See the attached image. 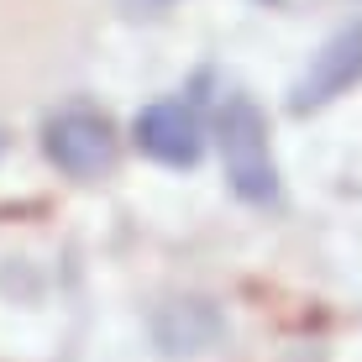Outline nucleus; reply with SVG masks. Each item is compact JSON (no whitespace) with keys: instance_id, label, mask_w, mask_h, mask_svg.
<instances>
[{"instance_id":"6","label":"nucleus","mask_w":362,"mask_h":362,"mask_svg":"<svg viewBox=\"0 0 362 362\" xmlns=\"http://www.w3.org/2000/svg\"><path fill=\"white\" fill-rule=\"evenodd\" d=\"M0 153H6V132H0Z\"/></svg>"},{"instance_id":"5","label":"nucleus","mask_w":362,"mask_h":362,"mask_svg":"<svg viewBox=\"0 0 362 362\" xmlns=\"http://www.w3.org/2000/svg\"><path fill=\"white\" fill-rule=\"evenodd\" d=\"M132 136L163 168H194L199 153H205V127H199L194 100H153V105H142L132 121Z\"/></svg>"},{"instance_id":"3","label":"nucleus","mask_w":362,"mask_h":362,"mask_svg":"<svg viewBox=\"0 0 362 362\" xmlns=\"http://www.w3.org/2000/svg\"><path fill=\"white\" fill-rule=\"evenodd\" d=\"M147 331L163 357H205L226 341V310L210 294H168L153 305Z\"/></svg>"},{"instance_id":"4","label":"nucleus","mask_w":362,"mask_h":362,"mask_svg":"<svg viewBox=\"0 0 362 362\" xmlns=\"http://www.w3.org/2000/svg\"><path fill=\"white\" fill-rule=\"evenodd\" d=\"M352 84H362V21H346L341 32H331L320 42V53L310 58V69L289 90V110L294 116H315L331 100H341Z\"/></svg>"},{"instance_id":"2","label":"nucleus","mask_w":362,"mask_h":362,"mask_svg":"<svg viewBox=\"0 0 362 362\" xmlns=\"http://www.w3.org/2000/svg\"><path fill=\"white\" fill-rule=\"evenodd\" d=\"M42 153L58 173H69V179H79V184H95V179H105V173L116 168L121 142H116V127H110L105 110L64 105V110H53V116L42 121Z\"/></svg>"},{"instance_id":"1","label":"nucleus","mask_w":362,"mask_h":362,"mask_svg":"<svg viewBox=\"0 0 362 362\" xmlns=\"http://www.w3.org/2000/svg\"><path fill=\"white\" fill-rule=\"evenodd\" d=\"M216 147H221V168L236 199L247 205H273L279 199V163H273V142H268V116L257 110L252 95L231 90L216 110Z\"/></svg>"}]
</instances>
